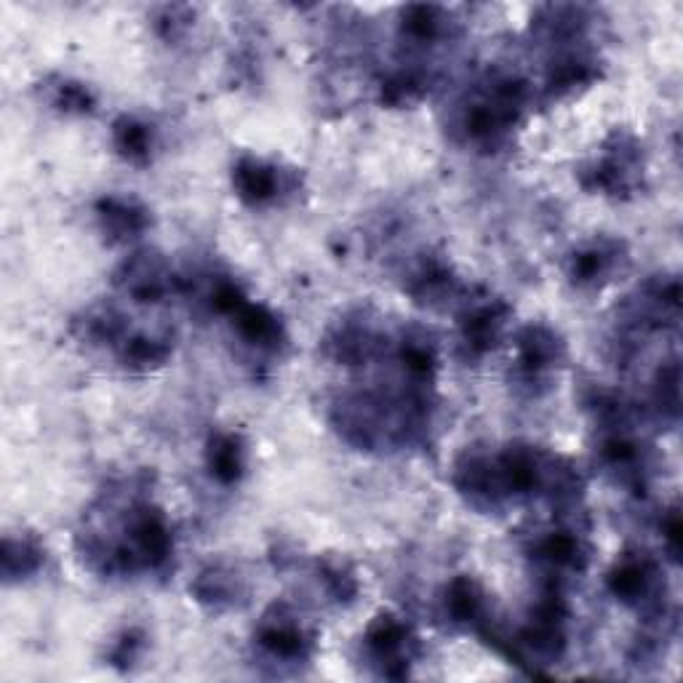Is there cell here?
Returning <instances> with one entry per match:
<instances>
[{
	"label": "cell",
	"instance_id": "cell-8",
	"mask_svg": "<svg viewBox=\"0 0 683 683\" xmlns=\"http://www.w3.org/2000/svg\"><path fill=\"white\" fill-rule=\"evenodd\" d=\"M41 563V550L33 547L30 542H11L6 539V547H3V569L6 574H30L33 569H38Z\"/></svg>",
	"mask_w": 683,
	"mask_h": 683
},
{
	"label": "cell",
	"instance_id": "cell-7",
	"mask_svg": "<svg viewBox=\"0 0 683 683\" xmlns=\"http://www.w3.org/2000/svg\"><path fill=\"white\" fill-rule=\"evenodd\" d=\"M449 609L459 622H473L481 614V593L470 579H457L449 590Z\"/></svg>",
	"mask_w": 683,
	"mask_h": 683
},
{
	"label": "cell",
	"instance_id": "cell-2",
	"mask_svg": "<svg viewBox=\"0 0 683 683\" xmlns=\"http://www.w3.org/2000/svg\"><path fill=\"white\" fill-rule=\"evenodd\" d=\"M235 321H238V329L251 345L273 347L278 339H281V323L275 321V315H270L265 307L249 305L243 302L238 310H235Z\"/></svg>",
	"mask_w": 683,
	"mask_h": 683
},
{
	"label": "cell",
	"instance_id": "cell-4",
	"mask_svg": "<svg viewBox=\"0 0 683 683\" xmlns=\"http://www.w3.org/2000/svg\"><path fill=\"white\" fill-rule=\"evenodd\" d=\"M609 582L614 595H619L622 601H641L643 595L649 593L651 585L649 563L625 561L614 574H611Z\"/></svg>",
	"mask_w": 683,
	"mask_h": 683
},
{
	"label": "cell",
	"instance_id": "cell-10",
	"mask_svg": "<svg viewBox=\"0 0 683 683\" xmlns=\"http://www.w3.org/2000/svg\"><path fill=\"white\" fill-rule=\"evenodd\" d=\"M57 105L62 110L83 113V110H91V94L78 83H62L57 89Z\"/></svg>",
	"mask_w": 683,
	"mask_h": 683
},
{
	"label": "cell",
	"instance_id": "cell-3",
	"mask_svg": "<svg viewBox=\"0 0 683 683\" xmlns=\"http://www.w3.org/2000/svg\"><path fill=\"white\" fill-rule=\"evenodd\" d=\"M99 211H102V219H105L107 230L118 235V238L137 235L147 227L145 209H139V206H134V203L129 201L110 198V201H102Z\"/></svg>",
	"mask_w": 683,
	"mask_h": 683
},
{
	"label": "cell",
	"instance_id": "cell-1",
	"mask_svg": "<svg viewBox=\"0 0 683 683\" xmlns=\"http://www.w3.org/2000/svg\"><path fill=\"white\" fill-rule=\"evenodd\" d=\"M235 187H238V193L246 201L265 203L278 195L281 177H278V169H273V166H265V163L254 161V158H246L235 169Z\"/></svg>",
	"mask_w": 683,
	"mask_h": 683
},
{
	"label": "cell",
	"instance_id": "cell-9",
	"mask_svg": "<svg viewBox=\"0 0 683 683\" xmlns=\"http://www.w3.org/2000/svg\"><path fill=\"white\" fill-rule=\"evenodd\" d=\"M609 265H611L609 251L587 249L574 257V278H577L579 283L595 281V278H601V275L609 270Z\"/></svg>",
	"mask_w": 683,
	"mask_h": 683
},
{
	"label": "cell",
	"instance_id": "cell-6",
	"mask_svg": "<svg viewBox=\"0 0 683 683\" xmlns=\"http://www.w3.org/2000/svg\"><path fill=\"white\" fill-rule=\"evenodd\" d=\"M115 142L121 147V153L131 161H145L150 155V147H153V139H150V129L145 123L131 121V118H123L118 126H115Z\"/></svg>",
	"mask_w": 683,
	"mask_h": 683
},
{
	"label": "cell",
	"instance_id": "cell-5",
	"mask_svg": "<svg viewBox=\"0 0 683 683\" xmlns=\"http://www.w3.org/2000/svg\"><path fill=\"white\" fill-rule=\"evenodd\" d=\"M209 467L222 483H233L241 475L243 451L233 435H217L209 449Z\"/></svg>",
	"mask_w": 683,
	"mask_h": 683
}]
</instances>
